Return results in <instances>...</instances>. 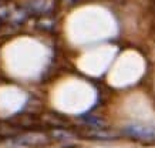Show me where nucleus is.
Instances as JSON below:
<instances>
[{"label": "nucleus", "mask_w": 155, "mask_h": 148, "mask_svg": "<svg viewBox=\"0 0 155 148\" xmlns=\"http://www.w3.org/2000/svg\"><path fill=\"white\" fill-rule=\"evenodd\" d=\"M122 134L132 140L142 141V143H152L155 141V128L144 124H128L122 128Z\"/></svg>", "instance_id": "obj_1"}, {"label": "nucleus", "mask_w": 155, "mask_h": 148, "mask_svg": "<svg viewBox=\"0 0 155 148\" xmlns=\"http://www.w3.org/2000/svg\"><path fill=\"white\" fill-rule=\"evenodd\" d=\"M12 145L14 147H43V145H47L50 143L46 134L43 133H27V134H20L17 137L10 140Z\"/></svg>", "instance_id": "obj_2"}, {"label": "nucleus", "mask_w": 155, "mask_h": 148, "mask_svg": "<svg viewBox=\"0 0 155 148\" xmlns=\"http://www.w3.org/2000/svg\"><path fill=\"white\" fill-rule=\"evenodd\" d=\"M24 10L30 15H36V16H40V15H44V13H47L48 10V5H47V0H31L30 3H28Z\"/></svg>", "instance_id": "obj_3"}, {"label": "nucleus", "mask_w": 155, "mask_h": 148, "mask_svg": "<svg viewBox=\"0 0 155 148\" xmlns=\"http://www.w3.org/2000/svg\"><path fill=\"white\" fill-rule=\"evenodd\" d=\"M87 138L91 140H104V141H110V140H117L120 135L113 131H107V130H91L90 133L85 135Z\"/></svg>", "instance_id": "obj_4"}, {"label": "nucleus", "mask_w": 155, "mask_h": 148, "mask_svg": "<svg viewBox=\"0 0 155 148\" xmlns=\"http://www.w3.org/2000/svg\"><path fill=\"white\" fill-rule=\"evenodd\" d=\"M83 123H84L85 125L91 127L93 130H103L104 127L107 125V123H105L101 117H97V115H88V117H85Z\"/></svg>", "instance_id": "obj_5"}, {"label": "nucleus", "mask_w": 155, "mask_h": 148, "mask_svg": "<svg viewBox=\"0 0 155 148\" xmlns=\"http://www.w3.org/2000/svg\"><path fill=\"white\" fill-rule=\"evenodd\" d=\"M51 135L56 140H60V141H67V140L74 138V134L70 133V131H67V130H64V128H54Z\"/></svg>", "instance_id": "obj_6"}, {"label": "nucleus", "mask_w": 155, "mask_h": 148, "mask_svg": "<svg viewBox=\"0 0 155 148\" xmlns=\"http://www.w3.org/2000/svg\"><path fill=\"white\" fill-rule=\"evenodd\" d=\"M0 5H2V2H0Z\"/></svg>", "instance_id": "obj_7"}]
</instances>
